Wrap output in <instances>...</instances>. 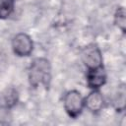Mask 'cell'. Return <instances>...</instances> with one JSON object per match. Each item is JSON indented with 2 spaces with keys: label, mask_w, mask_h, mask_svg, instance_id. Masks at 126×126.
I'll return each mask as SVG.
<instances>
[{
  "label": "cell",
  "mask_w": 126,
  "mask_h": 126,
  "mask_svg": "<svg viewBox=\"0 0 126 126\" xmlns=\"http://www.w3.org/2000/svg\"><path fill=\"white\" fill-rule=\"evenodd\" d=\"M81 58L84 65L88 69H94L102 66V55L99 47L91 43L83 48L81 51Z\"/></svg>",
  "instance_id": "cell-3"
},
{
  "label": "cell",
  "mask_w": 126,
  "mask_h": 126,
  "mask_svg": "<svg viewBox=\"0 0 126 126\" xmlns=\"http://www.w3.org/2000/svg\"><path fill=\"white\" fill-rule=\"evenodd\" d=\"M63 104L67 114L72 118L78 117L85 107L84 97L82 96L81 93L76 90L66 93L63 98Z\"/></svg>",
  "instance_id": "cell-2"
},
{
  "label": "cell",
  "mask_w": 126,
  "mask_h": 126,
  "mask_svg": "<svg viewBox=\"0 0 126 126\" xmlns=\"http://www.w3.org/2000/svg\"><path fill=\"white\" fill-rule=\"evenodd\" d=\"M85 107H87L92 112H98L103 107V97L102 94L97 91L94 90L91 92L86 98H84Z\"/></svg>",
  "instance_id": "cell-6"
},
{
  "label": "cell",
  "mask_w": 126,
  "mask_h": 126,
  "mask_svg": "<svg viewBox=\"0 0 126 126\" xmlns=\"http://www.w3.org/2000/svg\"><path fill=\"white\" fill-rule=\"evenodd\" d=\"M12 49L14 53L18 56H21V57L29 56L32 52L33 42L27 33L20 32L13 37Z\"/></svg>",
  "instance_id": "cell-4"
},
{
  "label": "cell",
  "mask_w": 126,
  "mask_h": 126,
  "mask_svg": "<svg viewBox=\"0 0 126 126\" xmlns=\"http://www.w3.org/2000/svg\"><path fill=\"white\" fill-rule=\"evenodd\" d=\"M29 81L31 86L48 88L51 81V65L46 58H35L29 67Z\"/></svg>",
  "instance_id": "cell-1"
},
{
  "label": "cell",
  "mask_w": 126,
  "mask_h": 126,
  "mask_svg": "<svg viewBox=\"0 0 126 126\" xmlns=\"http://www.w3.org/2000/svg\"><path fill=\"white\" fill-rule=\"evenodd\" d=\"M114 24L121 30L122 32H125L126 27V18H125V10L123 7H118L115 15H114Z\"/></svg>",
  "instance_id": "cell-9"
},
{
  "label": "cell",
  "mask_w": 126,
  "mask_h": 126,
  "mask_svg": "<svg viewBox=\"0 0 126 126\" xmlns=\"http://www.w3.org/2000/svg\"><path fill=\"white\" fill-rule=\"evenodd\" d=\"M18 100V92L13 89V88H9L6 89L1 95V101H2V105L6 108H10L12 106H14L17 103Z\"/></svg>",
  "instance_id": "cell-7"
},
{
  "label": "cell",
  "mask_w": 126,
  "mask_h": 126,
  "mask_svg": "<svg viewBox=\"0 0 126 126\" xmlns=\"http://www.w3.org/2000/svg\"><path fill=\"white\" fill-rule=\"evenodd\" d=\"M16 0H0V19L8 18L14 11Z\"/></svg>",
  "instance_id": "cell-8"
},
{
  "label": "cell",
  "mask_w": 126,
  "mask_h": 126,
  "mask_svg": "<svg viewBox=\"0 0 126 126\" xmlns=\"http://www.w3.org/2000/svg\"><path fill=\"white\" fill-rule=\"evenodd\" d=\"M106 82V73L102 66L89 69L87 74V83L90 88L94 90H97L102 87Z\"/></svg>",
  "instance_id": "cell-5"
}]
</instances>
